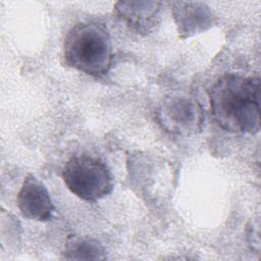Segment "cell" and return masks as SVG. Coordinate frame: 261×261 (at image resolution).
<instances>
[{
    "instance_id": "cell-1",
    "label": "cell",
    "mask_w": 261,
    "mask_h": 261,
    "mask_svg": "<svg viewBox=\"0 0 261 261\" xmlns=\"http://www.w3.org/2000/svg\"><path fill=\"white\" fill-rule=\"evenodd\" d=\"M211 115L222 129L256 134L260 129V79L238 73L219 77L208 91Z\"/></svg>"
},
{
    "instance_id": "cell-2",
    "label": "cell",
    "mask_w": 261,
    "mask_h": 261,
    "mask_svg": "<svg viewBox=\"0 0 261 261\" xmlns=\"http://www.w3.org/2000/svg\"><path fill=\"white\" fill-rule=\"evenodd\" d=\"M63 59L67 66L94 77H102L112 62V45L109 32L99 21L74 24L63 41Z\"/></svg>"
},
{
    "instance_id": "cell-3",
    "label": "cell",
    "mask_w": 261,
    "mask_h": 261,
    "mask_svg": "<svg viewBox=\"0 0 261 261\" xmlns=\"http://www.w3.org/2000/svg\"><path fill=\"white\" fill-rule=\"evenodd\" d=\"M67 189L87 202H97L113 190V176L108 166L90 155L71 157L62 169Z\"/></svg>"
},
{
    "instance_id": "cell-4",
    "label": "cell",
    "mask_w": 261,
    "mask_h": 261,
    "mask_svg": "<svg viewBox=\"0 0 261 261\" xmlns=\"http://www.w3.org/2000/svg\"><path fill=\"white\" fill-rule=\"evenodd\" d=\"M158 117L168 132L189 135L201 128L203 112L196 101L186 97H174L160 106Z\"/></svg>"
},
{
    "instance_id": "cell-5",
    "label": "cell",
    "mask_w": 261,
    "mask_h": 261,
    "mask_svg": "<svg viewBox=\"0 0 261 261\" xmlns=\"http://www.w3.org/2000/svg\"><path fill=\"white\" fill-rule=\"evenodd\" d=\"M17 206L22 216L37 221L50 220L55 210L47 188L33 174L27 175L21 185Z\"/></svg>"
},
{
    "instance_id": "cell-6",
    "label": "cell",
    "mask_w": 261,
    "mask_h": 261,
    "mask_svg": "<svg viewBox=\"0 0 261 261\" xmlns=\"http://www.w3.org/2000/svg\"><path fill=\"white\" fill-rule=\"evenodd\" d=\"M161 5L159 1H118L114 10L129 30L147 35L160 21Z\"/></svg>"
},
{
    "instance_id": "cell-7",
    "label": "cell",
    "mask_w": 261,
    "mask_h": 261,
    "mask_svg": "<svg viewBox=\"0 0 261 261\" xmlns=\"http://www.w3.org/2000/svg\"><path fill=\"white\" fill-rule=\"evenodd\" d=\"M171 9L180 39L189 38L208 30L214 23L215 16L203 2H172Z\"/></svg>"
},
{
    "instance_id": "cell-8",
    "label": "cell",
    "mask_w": 261,
    "mask_h": 261,
    "mask_svg": "<svg viewBox=\"0 0 261 261\" xmlns=\"http://www.w3.org/2000/svg\"><path fill=\"white\" fill-rule=\"evenodd\" d=\"M62 255L64 259L68 260L106 259L105 249L97 240L79 236L68 237Z\"/></svg>"
}]
</instances>
